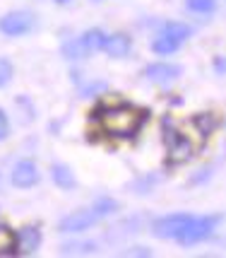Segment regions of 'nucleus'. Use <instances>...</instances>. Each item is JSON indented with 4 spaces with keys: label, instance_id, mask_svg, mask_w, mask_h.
Returning <instances> with one entry per match:
<instances>
[{
    "label": "nucleus",
    "instance_id": "nucleus-27",
    "mask_svg": "<svg viewBox=\"0 0 226 258\" xmlns=\"http://www.w3.org/2000/svg\"><path fill=\"white\" fill-rule=\"evenodd\" d=\"M216 70H219V73H224V60H221V58L216 60Z\"/></svg>",
    "mask_w": 226,
    "mask_h": 258
},
{
    "label": "nucleus",
    "instance_id": "nucleus-2",
    "mask_svg": "<svg viewBox=\"0 0 226 258\" xmlns=\"http://www.w3.org/2000/svg\"><path fill=\"white\" fill-rule=\"evenodd\" d=\"M190 222H192L190 215H183V213L166 215V217H159V220L152 222V232L159 239H178Z\"/></svg>",
    "mask_w": 226,
    "mask_h": 258
},
{
    "label": "nucleus",
    "instance_id": "nucleus-20",
    "mask_svg": "<svg viewBox=\"0 0 226 258\" xmlns=\"http://www.w3.org/2000/svg\"><path fill=\"white\" fill-rule=\"evenodd\" d=\"M185 5H188V10L200 12V15H209L216 8L214 0H185Z\"/></svg>",
    "mask_w": 226,
    "mask_h": 258
},
{
    "label": "nucleus",
    "instance_id": "nucleus-25",
    "mask_svg": "<svg viewBox=\"0 0 226 258\" xmlns=\"http://www.w3.org/2000/svg\"><path fill=\"white\" fill-rule=\"evenodd\" d=\"M8 135H10V121H8L5 111L0 109V143H3V140H8Z\"/></svg>",
    "mask_w": 226,
    "mask_h": 258
},
{
    "label": "nucleus",
    "instance_id": "nucleus-7",
    "mask_svg": "<svg viewBox=\"0 0 226 258\" xmlns=\"http://www.w3.org/2000/svg\"><path fill=\"white\" fill-rule=\"evenodd\" d=\"M36 181H39V169H36L34 162H17L15 169H12V183L17 186V188H29V186H34Z\"/></svg>",
    "mask_w": 226,
    "mask_h": 258
},
{
    "label": "nucleus",
    "instance_id": "nucleus-9",
    "mask_svg": "<svg viewBox=\"0 0 226 258\" xmlns=\"http://www.w3.org/2000/svg\"><path fill=\"white\" fill-rule=\"evenodd\" d=\"M192 157V143L188 138L178 135L173 143H169V164H183Z\"/></svg>",
    "mask_w": 226,
    "mask_h": 258
},
{
    "label": "nucleus",
    "instance_id": "nucleus-3",
    "mask_svg": "<svg viewBox=\"0 0 226 258\" xmlns=\"http://www.w3.org/2000/svg\"><path fill=\"white\" fill-rule=\"evenodd\" d=\"M219 215H209V217H200V220H195L192 217V222L185 227V232L178 236V241H181L183 246H190V244H197V241H202L207 236L212 234V229L219 225Z\"/></svg>",
    "mask_w": 226,
    "mask_h": 258
},
{
    "label": "nucleus",
    "instance_id": "nucleus-26",
    "mask_svg": "<svg viewBox=\"0 0 226 258\" xmlns=\"http://www.w3.org/2000/svg\"><path fill=\"white\" fill-rule=\"evenodd\" d=\"M128 256H152V251L145 246H135V248H130L128 251Z\"/></svg>",
    "mask_w": 226,
    "mask_h": 258
},
{
    "label": "nucleus",
    "instance_id": "nucleus-14",
    "mask_svg": "<svg viewBox=\"0 0 226 258\" xmlns=\"http://www.w3.org/2000/svg\"><path fill=\"white\" fill-rule=\"evenodd\" d=\"M79 41L87 48V53H94V51H101L103 41H106V34L101 29H89V32H84L79 36Z\"/></svg>",
    "mask_w": 226,
    "mask_h": 258
},
{
    "label": "nucleus",
    "instance_id": "nucleus-22",
    "mask_svg": "<svg viewBox=\"0 0 226 258\" xmlns=\"http://www.w3.org/2000/svg\"><path fill=\"white\" fill-rule=\"evenodd\" d=\"M12 75H15L12 63L8 60V58H0V87H5V85L12 80Z\"/></svg>",
    "mask_w": 226,
    "mask_h": 258
},
{
    "label": "nucleus",
    "instance_id": "nucleus-24",
    "mask_svg": "<svg viewBox=\"0 0 226 258\" xmlns=\"http://www.w3.org/2000/svg\"><path fill=\"white\" fill-rule=\"evenodd\" d=\"M209 176H212V167H202V169H197V174L190 176V183H202V181H207Z\"/></svg>",
    "mask_w": 226,
    "mask_h": 258
},
{
    "label": "nucleus",
    "instance_id": "nucleus-13",
    "mask_svg": "<svg viewBox=\"0 0 226 258\" xmlns=\"http://www.w3.org/2000/svg\"><path fill=\"white\" fill-rule=\"evenodd\" d=\"M192 125L197 128V133L202 135V138H209V135L216 131V116L214 113H197L195 118H192Z\"/></svg>",
    "mask_w": 226,
    "mask_h": 258
},
{
    "label": "nucleus",
    "instance_id": "nucleus-11",
    "mask_svg": "<svg viewBox=\"0 0 226 258\" xmlns=\"http://www.w3.org/2000/svg\"><path fill=\"white\" fill-rule=\"evenodd\" d=\"M51 176H53V183L60 186V188H65V191L75 186V174H72V169L65 167V164H53Z\"/></svg>",
    "mask_w": 226,
    "mask_h": 258
},
{
    "label": "nucleus",
    "instance_id": "nucleus-17",
    "mask_svg": "<svg viewBox=\"0 0 226 258\" xmlns=\"http://www.w3.org/2000/svg\"><path fill=\"white\" fill-rule=\"evenodd\" d=\"M178 41H173L171 36H159V39H154V44H152V48H154V53H159V56H169V53H173V51H178Z\"/></svg>",
    "mask_w": 226,
    "mask_h": 258
},
{
    "label": "nucleus",
    "instance_id": "nucleus-15",
    "mask_svg": "<svg viewBox=\"0 0 226 258\" xmlns=\"http://www.w3.org/2000/svg\"><path fill=\"white\" fill-rule=\"evenodd\" d=\"M161 34H164V36H171V39H173V41H178V44H183V41H185L192 32H190V27H188V24L169 22V24H164Z\"/></svg>",
    "mask_w": 226,
    "mask_h": 258
},
{
    "label": "nucleus",
    "instance_id": "nucleus-10",
    "mask_svg": "<svg viewBox=\"0 0 226 258\" xmlns=\"http://www.w3.org/2000/svg\"><path fill=\"white\" fill-rule=\"evenodd\" d=\"M41 246V232L36 227H22V232L17 234V248L20 253H36V248Z\"/></svg>",
    "mask_w": 226,
    "mask_h": 258
},
{
    "label": "nucleus",
    "instance_id": "nucleus-19",
    "mask_svg": "<svg viewBox=\"0 0 226 258\" xmlns=\"http://www.w3.org/2000/svg\"><path fill=\"white\" fill-rule=\"evenodd\" d=\"M94 215L101 220V217H106V215H111V213H116L118 210V203L116 201H111V198H101V201H96L94 203Z\"/></svg>",
    "mask_w": 226,
    "mask_h": 258
},
{
    "label": "nucleus",
    "instance_id": "nucleus-21",
    "mask_svg": "<svg viewBox=\"0 0 226 258\" xmlns=\"http://www.w3.org/2000/svg\"><path fill=\"white\" fill-rule=\"evenodd\" d=\"M157 183H159V176H145V179H140V181H135V183H133V191L142 196V193L152 191Z\"/></svg>",
    "mask_w": 226,
    "mask_h": 258
},
{
    "label": "nucleus",
    "instance_id": "nucleus-18",
    "mask_svg": "<svg viewBox=\"0 0 226 258\" xmlns=\"http://www.w3.org/2000/svg\"><path fill=\"white\" fill-rule=\"evenodd\" d=\"M0 253H3V256L17 253V251H15V234H12L10 227H5V225H0Z\"/></svg>",
    "mask_w": 226,
    "mask_h": 258
},
{
    "label": "nucleus",
    "instance_id": "nucleus-12",
    "mask_svg": "<svg viewBox=\"0 0 226 258\" xmlns=\"http://www.w3.org/2000/svg\"><path fill=\"white\" fill-rule=\"evenodd\" d=\"M94 251H96L94 241H68L60 246L63 256H91Z\"/></svg>",
    "mask_w": 226,
    "mask_h": 258
},
{
    "label": "nucleus",
    "instance_id": "nucleus-1",
    "mask_svg": "<svg viewBox=\"0 0 226 258\" xmlns=\"http://www.w3.org/2000/svg\"><path fill=\"white\" fill-rule=\"evenodd\" d=\"M99 118H101L106 133L118 135V138H130L145 123L147 111H137L130 106H116V109H99Z\"/></svg>",
    "mask_w": 226,
    "mask_h": 258
},
{
    "label": "nucleus",
    "instance_id": "nucleus-5",
    "mask_svg": "<svg viewBox=\"0 0 226 258\" xmlns=\"http://www.w3.org/2000/svg\"><path fill=\"white\" fill-rule=\"evenodd\" d=\"M96 222H99V217L94 215V210H77V213H72V215H68V217L60 220L58 232H63V234L84 232V229H89V227L96 225Z\"/></svg>",
    "mask_w": 226,
    "mask_h": 258
},
{
    "label": "nucleus",
    "instance_id": "nucleus-4",
    "mask_svg": "<svg viewBox=\"0 0 226 258\" xmlns=\"http://www.w3.org/2000/svg\"><path fill=\"white\" fill-rule=\"evenodd\" d=\"M32 29H34V15L27 10L8 12L0 20V32L8 34V36H22V34L32 32Z\"/></svg>",
    "mask_w": 226,
    "mask_h": 258
},
{
    "label": "nucleus",
    "instance_id": "nucleus-28",
    "mask_svg": "<svg viewBox=\"0 0 226 258\" xmlns=\"http://www.w3.org/2000/svg\"><path fill=\"white\" fill-rule=\"evenodd\" d=\"M58 5H65V3H70V0H56Z\"/></svg>",
    "mask_w": 226,
    "mask_h": 258
},
{
    "label": "nucleus",
    "instance_id": "nucleus-6",
    "mask_svg": "<svg viewBox=\"0 0 226 258\" xmlns=\"http://www.w3.org/2000/svg\"><path fill=\"white\" fill-rule=\"evenodd\" d=\"M183 68L181 66H173V63H152L147 66L145 75H147L152 82L157 85H166V82H173L176 78H181Z\"/></svg>",
    "mask_w": 226,
    "mask_h": 258
},
{
    "label": "nucleus",
    "instance_id": "nucleus-16",
    "mask_svg": "<svg viewBox=\"0 0 226 258\" xmlns=\"http://www.w3.org/2000/svg\"><path fill=\"white\" fill-rule=\"evenodd\" d=\"M87 56H89V53H87V48L82 46L79 39L68 41V44L63 46V58H68V60H82V58H87Z\"/></svg>",
    "mask_w": 226,
    "mask_h": 258
},
{
    "label": "nucleus",
    "instance_id": "nucleus-23",
    "mask_svg": "<svg viewBox=\"0 0 226 258\" xmlns=\"http://www.w3.org/2000/svg\"><path fill=\"white\" fill-rule=\"evenodd\" d=\"M96 92H106V82H94V85H87V87H82V97H94Z\"/></svg>",
    "mask_w": 226,
    "mask_h": 258
},
{
    "label": "nucleus",
    "instance_id": "nucleus-8",
    "mask_svg": "<svg viewBox=\"0 0 226 258\" xmlns=\"http://www.w3.org/2000/svg\"><path fill=\"white\" fill-rule=\"evenodd\" d=\"M130 36H125V34H113V36H106V41H103V51L108 53L111 58H125L130 53Z\"/></svg>",
    "mask_w": 226,
    "mask_h": 258
}]
</instances>
